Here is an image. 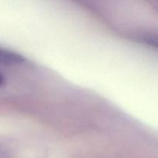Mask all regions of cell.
Returning <instances> with one entry per match:
<instances>
[{
  "label": "cell",
  "instance_id": "obj_2",
  "mask_svg": "<svg viewBox=\"0 0 158 158\" xmlns=\"http://www.w3.org/2000/svg\"><path fill=\"white\" fill-rule=\"evenodd\" d=\"M144 41L148 44L158 49V35H148L144 37Z\"/></svg>",
  "mask_w": 158,
  "mask_h": 158
},
{
  "label": "cell",
  "instance_id": "obj_3",
  "mask_svg": "<svg viewBox=\"0 0 158 158\" xmlns=\"http://www.w3.org/2000/svg\"><path fill=\"white\" fill-rule=\"evenodd\" d=\"M4 77H3V76L0 73V86L4 83Z\"/></svg>",
  "mask_w": 158,
  "mask_h": 158
},
{
  "label": "cell",
  "instance_id": "obj_1",
  "mask_svg": "<svg viewBox=\"0 0 158 158\" xmlns=\"http://www.w3.org/2000/svg\"><path fill=\"white\" fill-rule=\"evenodd\" d=\"M24 57L19 53L0 47V63L6 65L19 64L24 62Z\"/></svg>",
  "mask_w": 158,
  "mask_h": 158
}]
</instances>
